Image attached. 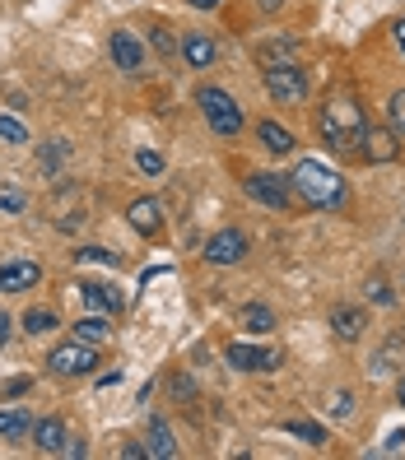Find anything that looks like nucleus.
<instances>
[{
	"instance_id": "1",
	"label": "nucleus",
	"mask_w": 405,
	"mask_h": 460,
	"mask_svg": "<svg viewBox=\"0 0 405 460\" xmlns=\"http://www.w3.org/2000/svg\"><path fill=\"white\" fill-rule=\"evenodd\" d=\"M317 131H321V140L331 144V149H363V135H369V121H363V112L354 108L350 98H336V102H327L321 108V117H317Z\"/></svg>"
},
{
	"instance_id": "2",
	"label": "nucleus",
	"mask_w": 405,
	"mask_h": 460,
	"mask_svg": "<svg viewBox=\"0 0 405 460\" xmlns=\"http://www.w3.org/2000/svg\"><path fill=\"white\" fill-rule=\"evenodd\" d=\"M289 182H294V191L308 200V205H317V209H331V205L345 200V177L331 173V167L317 163V158H303V163L294 167Z\"/></svg>"
},
{
	"instance_id": "3",
	"label": "nucleus",
	"mask_w": 405,
	"mask_h": 460,
	"mask_svg": "<svg viewBox=\"0 0 405 460\" xmlns=\"http://www.w3.org/2000/svg\"><path fill=\"white\" fill-rule=\"evenodd\" d=\"M196 102H200V112H206V121L215 125L219 135H238V131H242V112H238V102H233L224 89L206 84V89L196 93Z\"/></svg>"
},
{
	"instance_id": "4",
	"label": "nucleus",
	"mask_w": 405,
	"mask_h": 460,
	"mask_svg": "<svg viewBox=\"0 0 405 460\" xmlns=\"http://www.w3.org/2000/svg\"><path fill=\"white\" fill-rule=\"evenodd\" d=\"M47 367L61 372V376H85V372L98 367V353H93V344H85V340H70V344H56V349L47 353Z\"/></svg>"
},
{
	"instance_id": "5",
	"label": "nucleus",
	"mask_w": 405,
	"mask_h": 460,
	"mask_svg": "<svg viewBox=\"0 0 405 460\" xmlns=\"http://www.w3.org/2000/svg\"><path fill=\"white\" fill-rule=\"evenodd\" d=\"M266 89L275 102H303L308 98V75H303L294 61L289 66H266Z\"/></svg>"
},
{
	"instance_id": "6",
	"label": "nucleus",
	"mask_w": 405,
	"mask_h": 460,
	"mask_svg": "<svg viewBox=\"0 0 405 460\" xmlns=\"http://www.w3.org/2000/svg\"><path fill=\"white\" fill-rule=\"evenodd\" d=\"M247 196L266 209H285L289 205V182L275 177V173H252L247 177Z\"/></svg>"
},
{
	"instance_id": "7",
	"label": "nucleus",
	"mask_w": 405,
	"mask_h": 460,
	"mask_svg": "<svg viewBox=\"0 0 405 460\" xmlns=\"http://www.w3.org/2000/svg\"><path fill=\"white\" fill-rule=\"evenodd\" d=\"M242 256H247V238H242L238 228H224V233H215L206 242V261L210 265H238Z\"/></svg>"
},
{
	"instance_id": "8",
	"label": "nucleus",
	"mask_w": 405,
	"mask_h": 460,
	"mask_svg": "<svg viewBox=\"0 0 405 460\" xmlns=\"http://www.w3.org/2000/svg\"><path fill=\"white\" fill-rule=\"evenodd\" d=\"M229 367H238V372H271L275 363H279V353L275 349H261V344H229Z\"/></svg>"
},
{
	"instance_id": "9",
	"label": "nucleus",
	"mask_w": 405,
	"mask_h": 460,
	"mask_svg": "<svg viewBox=\"0 0 405 460\" xmlns=\"http://www.w3.org/2000/svg\"><path fill=\"white\" fill-rule=\"evenodd\" d=\"M112 61H117V70H126V75L145 70V47H140V37L126 33V28H117L112 33Z\"/></svg>"
},
{
	"instance_id": "10",
	"label": "nucleus",
	"mask_w": 405,
	"mask_h": 460,
	"mask_svg": "<svg viewBox=\"0 0 405 460\" xmlns=\"http://www.w3.org/2000/svg\"><path fill=\"white\" fill-rule=\"evenodd\" d=\"M37 279H43V265H33V261L0 265V293H24V288H33Z\"/></svg>"
},
{
	"instance_id": "11",
	"label": "nucleus",
	"mask_w": 405,
	"mask_h": 460,
	"mask_svg": "<svg viewBox=\"0 0 405 460\" xmlns=\"http://www.w3.org/2000/svg\"><path fill=\"white\" fill-rule=\"evenodd\" d=\"M182 56H187V66L210 70L215 61H219V47H215L210 33H187V37H182Z\"/></svg>"
},
{
	"instance_id": "12",
	"label": "nucleus",
	"mask_w": 405,
	"mask_h": 460,
	"mask_svg": "<svg viewBox=\"0 0 405 460\" xmlns=\"http://www.w3.org/2000/svg\"><path fill=\"white\" fill-rule=\"evenodd\" d=\"M363 154L369 163H392L401 149H396V131H382V125H369V135H363Z\"/></svg>"
},
{
	"instance_id": "13",
	"label": "nucleus",
	"mask_w": 405,
	"mask_h": 460,
	"mask_svg": "<svg viewBox=\"0 0 405 460\" xmlns=\"http://www.w3.org/2000/svg\"><path fill=\"white\" fill-rule=\"evenodd\" d=\"M79 298H85L93 311H103V317L121 311V293H117L112 284H79Z\"/></svg>"
},
{
	"instance_id": "14",
	"label": "nucleus",
	"mask_w": 405,
	"mask_h": 460,
	"mask_svg": "<svg viewBox=\"0 0 405 460\" xmlns=\"http://www.w3.org/2000/svg\"><path fill=\"white\" fill-rule=\"evenodd\" d=\"M126 219H131L145 238H154L158 228H164V209H158V200H135V205L126 209Z\"/></svg>"
},
{
	"instance_id": "15",
	"label": "nucleus",
	"mask_w": 405,
	"mask_h": 460,
	"mask_svg": "<svg viewBox=\"0 0 405 460\" xmlns=\"http://www.w3.org/2000/svg\"><path fill=\"white\" fill-rule=\"evenodd\" d=\"M33 442L43 447V451H66V424H61V418H37L33 424Z\"/></svg>"
},
{
	"instance_id": "16",
	"label": "nucleus",
	"mask_w": 405,
	"mask_h": 460,
	"mask_svg": "<svg viewBox=\"0 0 405 460\" xmlns=\"http://www.w3.org/2000/svg\"><path fill=\"white\" fill-rule=\"evenodd\" d=\"M145 451H150L154 460H173V456H177L173 428L164 424V418H150V442H145Z\"/></svg>"
},
{
	"instance_id": "17",
	"label": "nucleus",
	"mask_w": 405,
	"mask_h": 460,
	"mask_svg": "<svg viewBox=\"0 0 405 460\" xmlns=\"http://www.w3.org/2000/svg\"><path fill=\"white\" fill-rule=\"evenodd\" d=\"M331 330L340 335V340H359L363 335V311L359 307H336L331 311Z\"/></svg>"
},
{
	"instance_id": "18",
	"label": "nucleus",
	"mask_w": 405,
	"mask_h": 460,
	"mask_svg": "<svg viewBox=\"0 0 405 460\" xmlns=\"http://www.w3.org/2000/svg\"><path fill=\"white\" fill-rule=\"evenodd\" d=\"M33 432V414L28 409H0V437H10V442H19V437Z\"/></svg>"
},
{
	"instance_id": "19",
	"label": "nucleus",
	"mask_w": 405,
	"mask_h": 460,
	"mask_svg": "<svg viewBox=\"0 0 405 460\" xmlns=\"http://www.w3.org/2000/svg\"><path fill=\"white\" fill-rule=\"evenodd\" d=\"M70 335H75V340H85V344H103L108 335H112V326H108V317H103V311H98V317L75 321V326H70Z\"/></svg>"
},
{
	"instance_id": "20",
	"label": "nucleus",
	"mask_w": 405,
	"mask_h": 460,
	"mask_svg": "<svg viewBox=\"0 0 405 460\" xmlns=\"http://www.w3.org/2000/svg\"><path fill=\"white\" fill-rule=\"evenodd\" d=\"M256 135H261V144H266L271 154H289V149H294V135H289L279 121H261Z\"/></svg>"
},
{
	"instance_id": "21",
	"label": "nucleus",
	"mask_w": 405,
	"mask_h": 460,
	"mask_svg": "<svg viewBox=\"0 0 405 460\" xmlns=\"http://www.w3.org/2000/svg\"><path fill=\"white\" fill-rule=\"evenodd\" d=\"M285 432H289V437H298V442H308V447H321V442H327V428L312 424V418H289Z\"/></svg>"
},
{
	"instance_id": "22",
	"label": "nucleus",
	"mask_w": 405,
	"mask_h": 460,
	"mask_svg": "<svg viewBox=\"0 0 405 460\" xmlns=\"http://www.w3.org/2000/svg\"><path fill=\"white\" fill-rule=\"evenodd\" d=\"M256 56H261V66H289V61H294V42L289 37L266 42V47H256Z\"/></svg>"
},
{
	"instance_id": "23",
	"label": "nucleus",
	"mask_w": 405,
	"mask_h": 460,
	"mask_svg": "<svg viewBox=\"0 0 405 460\" xmlns=\"http://www.w3.org/2000/svg\"><path fill=\"white\" fill-rule=\"evenodd\" d=\"M242 326H247L252 335H266V330H275V311L252 303V307H242Z\"/></svg>"
},
{
	"instance_id": "24",
	"label": "nucleus",
	"mask_w": 405,
	"mask_h": 460,
	"mask_svg": "<svg viewBox=\"0 0 405 460\" xmlns=\"http://www.w3.org/2000/svg\"><path fill=\"white\" fill-rule=\"evenodd\" d=\"M66 158H70V144H66V140H47V144H43V154H37V163H43V173H47V177H52Z\"/></svg>"
},
{
	"instance_id": "25",
	"label": "nucleus",
	"mask_w": 405,
	"mask_h": 460,
	"mask_svg": "<svg viewBox=\"0 0 405 460\" xmlns=\"http://www.w3.org/2000/svg\"><path fill=\"white\" fill-rule=\"evenodd\" d=\"M24 330H28V335H47V330H56V311H47V307H28V311H24Z\"/></svg>"
},
{
	"instance_id": "26",
	"label": "nucleus",
	"mask_w": 405,
	"mask_h": 460,
	"mask_svg": "<svg viewBox=\"0 0 405 460\" xmlns=\"http://www.w3.org/2000/svg\"><path fill=\"white\" fill-rule=\"evenodd\" d=\"M0 140H10V144H28V125L19 121V117H0Z\"/></svg>"
},
{
	"instance_id": "27",
	"label": "nucleus",
	"mask_w": 405,
	"mask_h": 460,
	"mask_svg": "<svg viewBox=\"0 0 405 460\" xmlns=\"http://www.w3.org/2000/svg\"><path fill=\"white\" fill-rule=\"evenodd\" d=\"M135 167H140V173H150V177H158V173H164V158H158L154 149H140V154H135Z\"/></svg>"
},
{
	"instance_id": "28",
	"label": "nucleus",
	"mask_w": 405,
	"mask_h": 460,
	"mask_svg": "<svg viewBox=\"0 0 405 460\" xmlns=\"http://www.w3.org/2000/svg\"><path fill=\"white\" fill-rule=\"evenodd\" d=\"M387 117H392V131H405V89H401V93H392Z\"/></svg>"
},
{
	"instance_id": "29",
	"label": "nucleus",
	"mask_w": 405,
	"mask_h": 460,
	"mask_svg": "<svg viewBox=\"0 0 405 460\" xmlns=\"http://www.w3.org/2000/svg\"><path fill=\"white\" fill-rule=\"evenodd\" d=\"M75 261H93V265H117L121 256H112V251H103V246H85Z\"/></svg>"
},
{
	"instance_id": "30",
	"label": "nucleus",
	"mask_w": 405,
	"mask_h": 460,
	"mask_svg": "<svg viewBox=\"0 0 405 460\" xmlns=\"http://www.w3.org/2000/svg\"><path fill=\"white\" fill-rule=\"evenodd\" d=\"M168 386H173V395H177V400H191V395H196V386H191V376H182V372L173 376Z\"/></svg>"
},
{
	"instance_id": "31",
	"label": "nucleus",
	"mask_w": 405,
	"mask_h": 460,
	"mask_svg": "<svg viewBox=\"0 0 405 460\" xmlns=\"http://www.w3.org/2000/svg\"><path fill=\"white\" fill-rule=\"evenodd\" d=\"M154 47L164 52V56H173V52H177V42L168 37V28H154Z\"/></svg>"
},
{
	"instance_id": "32",
	"label": "nucleus",
	"mask_w": 405,
	"mask_h": 460,
	"mask_svg": "<svg viewBox=\"0 0 405 460\" xmlns=\"http://www.w3.org/2000/svg\"><path fill=\"white\" fill-rule=\"evenodd\" d=\"M331 414H336V418L350 414V391H336V395H331Z\"/></svg>"
},
{
	"instance_id": "33",
	"label": "nucleus",
	"mask_w": 405,
	"mask_h": 460,
	"mask_svg": "<svg viewBox=\"0 0 405 460\" xmlns=\"http://www.w3.org/2000/svg\"><path fill=\"white\" fill-rule=\"evenodd\" d=\"M369 293H373V303H392V288L382 284V279H373V288H369Z\"/></svg>"
},
{
	"instance_id": "34",
	"label": "nucleus",
	"mask_w": 405,
	"mask_h": 460,
	"mask_svg": "<svg viewBox=\"0 0 405 460\" xmlns=\"http://www.w3.org/2000/svg\"><path fill=\"white\" fill-rule=\"evenodd\" d=\"M0 209H24V196H14V191H5V196H0Z\"/></svg>"
},
{
	"instance_id": "35",
	"label": "nucleus",
	"mask_w": 405,
	"mask_h": 460,
	"mask_svg": "<svg viewBox=\"0 0 405 460\" xmlns=\"http://www.w3.org/2000/svg\"><path fill=\"white\" fill-rule=\"evenodd\" d=\"M401 447H405V432H392L387 442H382V451H401Z\"/></svg>"
},
{
	"instance_id": "36",
	"label": "nucleus",
	"mask_w": 405,
	"mask_h": 460,
	"mask_svg": "<svg viewBox=\"0 0 405 460\" xmlns=\"http://www.w3.org/2000/svg\"><path fill=\"white\" fill-rule=\"evenodd\" d=\"M5 340H10V317L0 311V349H5Z\"/></svg>"
},
{
	"instance_id": "37",
	"label": "nucleus",
	"mask_w": 405,
	"mask_h": 460,
	"mask_svg": "<svg viewBox=\"0 0 405 460\" xmlns=\"http://www.w3.org/2000/svg\"><path fill=\"white\" fill-rule=\"evenodd\" d=\"M187 5H191V10H215L219 0H187Z\"/></svg>"
},
{
	"instance_id": "38",
	"label": "nucleus",
	"mask_w": 405,
	"mask_h": 460,
	"mask_svg": "<svg viewBox=\"0 0 405 460\" xmlns=\"http://www.w3.org/2000/svg\"><path fill=\"white\" fill-rule=\"evenodd\" d=\"M279 5H285V0H261V10H266V14H275Z\"/></svg>"
},
{
	"instance_id": "39",
	"label": "nucleus",
	"mask_w": 405,
	"mask_h": 460,
	"mask_svg": "<svg viewBox=\"0 0 405 460\" xmlns=\"http://www.w3.org/2000/svg\"><path fill=\"white\" fill-rule=\"evenodd\" d=\"M396 47L405 52V19H401V24H396Z\"/></svg>"
},
{
	"instance_id": "40",
	"label": "nucleus",
	"mask_w": 405,
	"mask_h": 460,
	"mask_svg": "<svg viewBox=\"0 0 405 460\" xmlns=\"http://www.w3.org/2000/svg\"><path fill=\"white\" fill-rule=\"evenodd\" d=\"M396 400L405 405V376H401V386H396Z\"/></svg>"
}]
</instances>
